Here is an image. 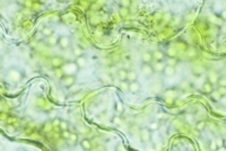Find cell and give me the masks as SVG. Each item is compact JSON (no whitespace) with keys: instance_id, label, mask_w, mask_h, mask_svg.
Returning <instances> with one entry per match:
<instances>
[{"instance_id":"obj_41","label":"cell","mask_w":226,"mask_h":151,"mask_svg":"<svg viewBox=\"0 0 226 151\" xmlns=\"http://www.w3.org/2000/svg\"><path fill=\"white\" fill-rule=\"evenodd\" d=\"M62 137H65V139H69L70 137V132L67 130V131H62Z\"/></svg>"},{"instance_id":"obj_27","label":"cell","mask_w":226,"mask_h":151,"mask_svg":"<svg viewBox=\"0 0 226 151\" xmlns=\"http://www.w3.org/2000/svg\"><path fill=\"white\" fill-rule=\"evenodd\" d=\"M160 127V124L157 121H154V122H152V123L149 124V130L150 131H157Z\"/></svg>"},{"instance_id":"obj_7","label":"cell","mask_w":226,"mask_h":151,"mask_svg":"<svg viewBox=\"0 0 226 151\" xmlns=\"http://www.w3.org/2000/svg\"><path fill=\"white\" fill-rule=\"evenodd\" d=\"M152 66L154 69V72H163L166 63H165V61H154V63Z\"/></svg>"},{"instance_id":"obj_11","label":"cell","mask_w":226,"mask_h":151,"mask_svg":"<svg viewBox=\"0 0 226 151\" xmlns=\"http://www.w3.org/2000/svg\"><path fill=\"white\" fill-rule=\"evenodd\" d=\"M218 79H219V78H218V76H217V72H215V71H210V72L208 73V78H207V80L212 83V85L218 83Z\"/></svg>"},{"instance_id":"obj_33","label":"cell","mask_w":226,"mask_h":151,"mask_svg":"<svg viewBox=\"0 0 226 151\" xmlns=\"http://www.w3.org/2000/svg\"><path fill=\"white\" fill-rule=\"evenodd\" d=\"M217 143H216V141H212L210 143H209V149L212 151H216L217 150Z\"/></svg>"},{"instance_id":"obj_19","label":"cell","mask_w":226,"mask_h":151,"mask_svg":"<svg viewBox=\"0 0 226 151\" xmlns=\"http://www.w3.org/2000/svg\"><path fill=\"white\" fill-rule=\"evenodd\" d=\"M80 144H81L83 149H85V150H91L92 149V143H91V141L88 139H83Z\"/></svg>"},{"instance_id":"obj_44","label":"cell","mask_w":226,"mask_h":151,"mask_svg":"<svg viewBox=\"0 0 226 151\" xmlns=\"http://www.w3.org/2000/svg\"><path fill=\"white\" fill-rule=\"evenodd\" d=\"M60 122H61V120H59V118H55L53 121V125L54 126H59L60 125Z\"/></svg>"},{"instance_id":"obj_24","label":"cell","mask_w":226,"mask_h":151,"mask_svg":"<svg viewBox=\"0 0 226 151\" xmlns=\"http://www.w3.org/2000/svg\"><path fill=\"white\" fill-rule=\"evenodd\" d=\"M179 87H180L181 90H189L191 88V83H189V81H186V80H183V81H181Z\"/></svg>"},{"instance_id":"obj_31","label":"cell","mask_w":226,"mask_h":151,"mask_svg":"<svg viewBox=\"0 0 226 151\" xmlns=\"http://www.w3.org/2000/svg\"><path fill=\"white\" fill-rule=\"evenodd\" d=\"M120 88L122 90H129V81H121L120 83Z\"/></svg>"},{"instance_id":"obj_17","label":"cell","mask_w":226,"mask_h":151,"mask_svg":"<svg viewBox=\"0 0 226 151\" xmlns=\"http://www.w3.org/2000/svg\"><path fill=\"white\" fill-rule=\"evenodd\" d=\"M205 71H206L205 68H203V67H200V66H196V67L192 68V73H193L196 77H200Z\"/></svg>"},{"instance_id":"obj_4","label":"cell","mask_w":226,"mask_h":151,"mask_svg":"<svg viewBox=\"0 0 226 151\" xmlns=\"http://www.w3.org/2000/svg\"><path fill=\"white\" fill-rule=\"evenodd\" d=\"M71 44V40L69 36H60L59 37V42H58V45L62 49V50H67Z\"/></svg>"},{"instance_id":"obj_42","label":"cell","mask_w":226,"mask_h":151,"mask_svg":"<svg viewBox=\"0 0 226 151\" xmlns=\"http://www.w3.org/2000/svg\"><path fill=\"white\" fill-rule=\"evenodd\" d=\"M117 110H118L119 113H122V112H123V106H122L120 103L119 104H117Z\"/></svg>"},{"instance_id":"obj_16","label":"cell","mask_w":226,"mask_h":151,"mask_svg":"<svg viewBox=\"0 0 226 151\" xmlns=\"http://www.w3.org/2000/svg\"><path fill=\"white\" fill-rule=\"evenodd\" d=\"M153 58H154V60H155V61H163V59L165 58V53H164V52H162V51H160V50L154 51V53H153Z\"/></svg>"},{"instance_id":"obj_43","label":"cell","mask_w":226,"mask_h":151,"mask_svg":"<svg viewBox=\"0 0 226 151\" xmlns=\"http://www.w3.org/2000/svg\"><path fill=\"white\" fill-rule=\"evenodd\" d=\"M130 3H131V2H130V1H122V2H121V5H122V6H123V7H124V8H129V7H128V6H129V5H130Z\"/></svg>"},{"instance_id":"obj_22","label":"cell","mask_w":226,"mask_h":151,"mask_svg":"<svg viewBox=\"0 0 226 151\" xmlns=\"http://www.w3.org/2000/svg\"><path fill=\"white\" fill-rule=\"evenodd\" d=\"M209 96H210V98L213 99L214 102H219V100L222 99V96H221V94L217 91V89H215Z\"/></svg>"},{"instance_id":"obj_34","label":"cell","mask_w":226,"mask_h":151,"mask_svg":"<svg viewBox=\"0 0 226 151\" xmlns=\"http://www.w3.org/2000/svg\"><path fill=\"white\" fill-rule=\"evenodd\" d=\"M100 78L103 80V81H110V76L109 74H107V73H101L100 74Z\"/></svg>"},{"instance_id":"obj_8","label":"cell","mask_w":226,"mask_h":151,"mask_svg":"<svg viewBox=\"0 0 226 151\" xmlns=\"http://www.w3.org/2000/svg\"><path fill=\"white\" fill-rule=\"evenodd\" d=\"M153 60H154L153 53H150V52H144L141 54V61L144 64H150L153 62Z\"/></svg>"},{"instance_id":"obj_2","label":"cell","mask_w":226,"mask_h":151,"mask_svg":"<svg viewBox=\"0 0 226 151\" xmlns=\"http://www.w3.org/2000/svg\"><path fill=\"white\" fill-rule=\"evenodd\" d=\"M50 63H51V67H52V68L60 69L65 66L66 62H65V59H63L62 56H54V58L51 59Z\"/></svg>"},{"instance_id":"obj_1","label":"cell","mask_w":226,"mask_h":151,"mask_svg":"<svg viewBox=\"0 0 226 151\" xmlns=\"http://www.w3.org/2000/svg\"><path fill=\"white\" fill-rule=\"evenodd\" d=\"M78 67L76 64V62H67L65 66L62 67V71L65 73V76H75L76 72L78 71Z\"/></svg>"},{"instance_id":"obj_39","label":"cell","mask_w":226,"mask_h":151,"mask_svg":"<svg viewBox=\"0 0 226 151\" xmlns=\"http://www.w3.org/2000/svg\"><path fill=\"white\" fill-rule=\"evenodd\" d=\"M216 143H217V147H223L224 146V140L219 137V139L216 140Z\"/></svg>"},{"instance_id":"obj_46","label":"cell","mask_w":226,"mask_h":151,"mask_svg":"<svg viewBox=\"0 0 226 151\" xmlns=\"http://www.w3.org/2000/svg\"><path fill=\"white\" fill-rule=\"evenodd\" d=\"M186 120H188V121H190V122H191V121H192V117H191V116H190V117H189V116H188V117H186Z\"/></svg>"},{"instance_id":"obj_45","label":"cell","mask_w":226,"mask_h":151,"mask_svg":"<svg viewBox=\"0 0 226 151\" xmlns=\"http://www.w3.org/2000/svg\"><path fill=\"white\" fill-rule=\"evenodd\" d=\"M216 151H226V148L224 147V146H223V147H218Z\"/></svg>"},{"instance_id":"obj_12","label":"cell","mask_w":226,"mask_h":151,"mask_svg":"<svg viewBox=\"0 0 226 151\" xmlns=\"http://www.w3.org/2000/svg\"><path fill=\"white\" fill-rule=\"evenodd\" d=\"M76 64H77V67L78 68H84V67H86V64H87V59L83 55V56H80V58H76Z\"/></svg>"},{"instance_id":"obj_25","label":"cell","mask_w":226,"mask_h":151,"mask_svg":"<svg viewBox=\"0 0 226 151\" xmlns=\"http://www.w3.org/2000/svg\"><path fill=\"white\" fill-rule=\"evenodd\" d=\"M136 80H137V73L135 71H132V70L128 71V81L132 83V81H136Z\"/></svg>"},{"instance_id":"obj_48","label":"cell","mask_w":226,"mask_h":151,"mask_svg":"<svg viewBox=\"0 0 226 151\" xmlns=\"http://www.w3.org/2000/svg\"><path fill=\"white\" fill-rule=\"evenodd\" d=\"M20 151H23V150H20Z\"/></svg>"},{"instance_id":"obj_28","label":"cell","mask_w":226,"mask_h":151,"mask_svg":"<svg viewBox=\"0 0 226 151\" xmlns=\"http://www.w3.org/2000/svg\"><path fill=\"white\" fill-rule=\"evenodd\" d=\"M205 127H206V122H205V121H199V122H197V124H196V129H197L199 132L200 131H203Z\"/></svg>"},{"instance_id":"obj_15","label":"cell","mask_w":226,"mask_h":151,"mask_svg":"<svg viewBox=\"0 0 226 151\" xmlns=\"http://www.w3.org/2000/svg\"><path fill=\"white\" fill-rule=\"evenodd\" d=\"M163 73H164L165 76H167V77H172V76L175 74V68H174V67H171V66H165Z\"/></svg>"},{"instance_id":"obj_26","label":"cell","mask_w":226,"mask_h":151,"mask_svg":"<svg viewBox=\"0 0 226 151\" xmlns=\"http://www.w3.org/2000/svg\"><path fill=\"white\" fill-rule=\"evenodd\" d=\"M165 55L167 58H176V51L172 49V47H169L166 51H165Z\"/></svg>"},{"instance_id":"obj_37","label":"cell","mask_w":226,"mask_h":151,"mask_svg":"<svg viewBox=\"0 0 226 151\" xmlns=\"http://www.w3.org/2000/svg\"><path fill=\"white\" fill-rule=\"evenodd\" d=\"M113 123L117 124V125H120V124L122 123V121H121V118H120V116H115V117H113Z\"/></svg>"},{"instance_id":"obj_3","label":"cell","mask_w":226,"mask_h":151,"mask_svg":"<svg viewBox=\"0 0 226 151\" xmlns=\"http://www.w3.org/2000/svg\"><path fill=\"white\" fill-rule=\"evenodd\" d=\"M61 81L66 88H71L76 83V76H63Z\"/></svg>"},{"instance_id":"obj_10","label":"cell","mask_w":226,"mask_h":151,"mask_svg":"<svg viewBox=\"0 0 226 151\" xmlns=\"http://www.w3.org/2000/svg\"><path fill=\"white\" fill-rule=\"evenodd\" d=\"M141 71H143V73L145 74V76H152L153 73H154V69H153V66L152 64H143V67H141Z\"/></svg>"},{"instance_id":"obj_23","label":"cell","mask_w":226,"mask_h":151,"mask_svg":"<svg viewBox=\"0 0 226 151\" xmlns=\"http://www.w3.org/2000/svg\"><path fill=\"white\" fill-rule=\"evenodd\" d=\"M72 54L75 55L76 58H80V56H83V49L80 47V46H75L74 47V50H72Z\"/></svg>"},{"instance_id":"obj_14","label":"cell","mask_w":226,"mask_h":151,"mask_svg":"<svg viewBox=\"0 0 226 151\" xmlns=\"http://www.w3.org/2000/svg\"><path fill=\"white\" fill-rule=\"evenodd\" d=\"M118 77L121 81H128V71L124 69H120L118 71Z\"/></svg>"},{"instance_id":"obj_13","label":"cell","mask_w":226,"mask_h":151,"mask_svg":"<svg viewBox=\"0 0 226 151\" xmlns=\"http://www.w3.org/2000/svg\"><path fill=\"white\" fill-rule=\"evenodd\" d=\"M42 34L45 36V37H51V36H53L54 35V30L52 27H49V26H45V27H43L42 29Z\"/></svg>"},{"instance_id":"obj_21","label":"cell","mask_w":226,"mask_h":151,"mask_svg":"<svg viewBox=\"0 0 226 151\" xmlns=\"http://www.w3.org/2000/svg\"><path fill=\"white\" fill-rule=\"evenodd\" d=\"M165 63H166V66H171V67L175 68L178 66L179 61H178L176 58H167V61H165Z\"/></svg>"},{"instance_id":"obj_40","label":"cell","mask_w":226,"mask_h":151,"mask_svg":"<svg viewBox=\"0 0 226 151\" xmlns=\"http://www.w3.org/2000/svg\"><path fill=\"white\" fill-rule=\"evenodd\" d=\"M219 17H221L223 20H225V22H226V9H224V10H222V12H221Z\"/></svg>"},{"instance_id":"obj_6","label":"cell","mask_w":226,"mask_h":151,"mask_svg":"<svg viewBox=\"0 0 226 151\" xmlns=\"http://www.w3.org/2000/svg\"><path fill=\"white\" fill-rule=\"evenodd\" d=\"M201 90H202L203 94L210 95L214 90H215V89H214V85H212L208 80H206V81L203 83V85H202V87H201Z\"/></svg>"},{"instance_id":"obj_18","label":"cell","mask_w":226,"mask_h":151,"mask_svg":"<svg viewBox=\"0 0 226 151\" xmlns=\"http://www.w3.org/2000/svg\"><path fill=\"white\" fill-rule=\"evenodd\" d=\"M8 76H9V78H10V79H13L14 81H18V80H19V78H20L19 72H18L17 70H10V71L8 72Z\"/></svg>"},{"instance_id":"obj_9","label":"cell","mask_w":226,"mask_h":151,"mask_svg":"<svg viewBox=\"0 0 226 151\" xmlns=\"http://www.w3.org/2000/svg\"><path fill=\"white\" fill-rule=\"evenodd\" d=\"M140 90V83L139 81H132V83H129V91L132 93V94H136Z\"/></svg>"},{"instance_id":"obj_29","label":"cell","mask_w":226,"mask_h":151,"mask_svg":"<svg viewBox=\"0 0 226 151\" xmlns=\"http://www.w3.org/2000/svg\"><path fill=\"white\" fill-rule=\"evenodd\" d=\"M218 86L219 87H225L226 88V76H222V77H219V79H218Z\"/></svg>"},{"instance_id":"obj_36","label":"cell","mask_w":226,"mask_h":151,"mask_svg":"<svg viewBox=\"0 0 226 151\" xmlns=\"http://www.w3.org/2000/svg\"><path fill=\"white\" fill-rule=\"evenodd\" d=\"M69 139L72 141V142H77V140H78V135L76 134V133H70V137Z\"/></svg>"},{"instance_id":"obj_47","label":"cell","mask_w":226,"mask_h":151,"mask_svg":"<svg viewBox=\"0 0 226 151\" xmlns=\"http://www.w3.org/2000/svg\"><path fill=\"white\" fill-rule=\"evenodd\" d=\"M224 147L226 148V140H224Z\"/></svg>"},{"instance_id":"obj_5","label":"cell","mask_w":226,"mask_h":151,"mask_svg":"<svg viewBox=\"0 0 226 151\" xmlns=\"http://www.w3.org/2000/svg\"><path fill=\"white\" fill-rule=\"evenodd\" d=\"M139 134H140V139L143 142H149L152 139V133L149 129H141Z\"/></svg>"},{"instance_id":"obj_35","label":"cell","mask_w":226,"mask_h":151,"mask_svg":"<svg viewBox=\"0 0 226 151\" xmlns=\"http://www.w3.org/2000/svg\"><path fill=\"white\" fill-rule=\"evenodd\" d=\"M69 90H70V93L75 94L76 91H79V90H80V87H79V86H75V85H74V86H72L71 88H69Z\"/></svg>"},{"instance_id":"obj_32","label":"cell","mask_w":226,"mask_h":151,"mask_svg":"<svg viewBox=\"0 0 226 151\" xmlns=\"http://www.w3.org/2000/svg\"><path fill=\"white\" fill-rule=\"evenodd\" d=\"M217 91L221 94V96L222 97L226 96V88L225 87H218V88H217Z\"/></svg>"},{"instance_id":"obj_38","label":"cell","mask_w":226,"mask_h":151,"mask_svg":"<svg viewBox=\"0 0 226 151\" xmlns=\"http://www.w3.org/2000/svg\"><path fill=\"white\" fill-rule=\"evenodd\" d=\"M120 14H121V16H126V15L128 14V8L121 7V9H120Z\"/></svg>"},{"instance_id":"obj_20","label":"cell","mask_w":226,"mask_h":151,"mask_svg":"<svg viewBox=\"0 0 226 151\" xmlns=\"http://www.w3.org/2000/svg\"><path fill=\"white\" fill-rule=\"evenodd\" d=\"M58 42H59V37H57V36H51V37H49V39H46V43H48V45L49 46H55V45H58Z\"/></svg>"},{"instance_id":"obj_30","label":"cell","mask_w":226,"mask_h":151,"mask_svg":"<svg viewBox=\"0 0 226 151\" xmlns=\"http://www.w3.org/2000/svg\"><path fill=\"white\" fill-rule=\"evenodd\" d=\"M59 127L62 130V131H67L68 129H69V124L67 121H61L60 122V125H59Z\"/></svg>"}]
</instances>
